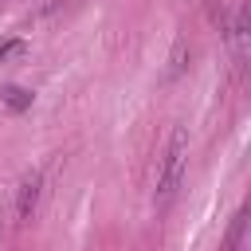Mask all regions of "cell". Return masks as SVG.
I'll use <instances>...</instances> for the list:
<instances>
[{"label": "cell", "instance_id": "obj_5", "mask_svg": "<svg viewBox=\"0 0 251 251\" xmlns=\"http://www.w3.org/2000/svg\"><path fill=\"white\" fill-rule=\"evenodd\" d=\"M239 235H243V212L231 220V231H227V239H224V251H235V247H239Z\"/></svg>", "mask_w": 251, "mask_h": 251}, {"label": "cell", "instance_id": "obj_2", "mask_svg": "<svg viewBox=\"0 0 251 251\" xmlns=\"http://www.w3.org/2000/svg\"><path fill=\"white\" fill-rule=\"evenodd\" d=\"M39 192H43V173H27L20 180V188H16V220H31L35 216Z\"/></svg>", "mask_w": 251, "mask_h": 251}, {"label": "cell", "instance_id": "obj_3", "mask_svg": "<svg viewBox=\"0 0 251 251\" xmlns=\"http://www.w3.org/2000/svg\"><path fill=\"white\" fill-rule=\"evenodd\" d=\"M4 102H8L12 110H27V106H31V94H27L24 86H8V90H4Z\"/></svg>", "mask_w": 251, "mask_h": 251}, {"label": "cell", "instance_id": "obj_1", "mask_svg": "<svg viewBox=\"0 0 251 251\" xmlns=\"http://www.w3.org/2000/svg\"><path fill=\"white\" fill-rule=\"evenodd\" d=\"M184 169H188V133L176 126V129L169 133V145H165L161 157H157V176H153V200H157L161 208L176 196V188H180V180H184Z\"/></svg>", "mask_w": 251, "mask_h": 251}, {"label": "cell", "instance_id": "obj_6", "mask_svg": "<svg viewBox=\"0 0 251 251\" xmlns=\"http://www.w3.org/2000/svg\"><path fill=\"white\" fill-rule=\"evenodd\" d=\"M12 55H24V43H20V39H8V43H0V63H8Z\"/></svg>", "mask_w": 251, "mask_h": 251}, {"label": "cell", "instance_id": "obj_4", "mask_svg": "<svg viewBox=\"0 0 251 251\" xmlns=\"http://www.w3.org/2000/svg\"><path fill=\"white\" fill-rule=\"evenodd\" d=\"M231 35H235V43H239V55L247 51V8H239V16H235V27H231Z\"/></svg>", "mask_w": 251, "mask_h": 251}]
</instances>
